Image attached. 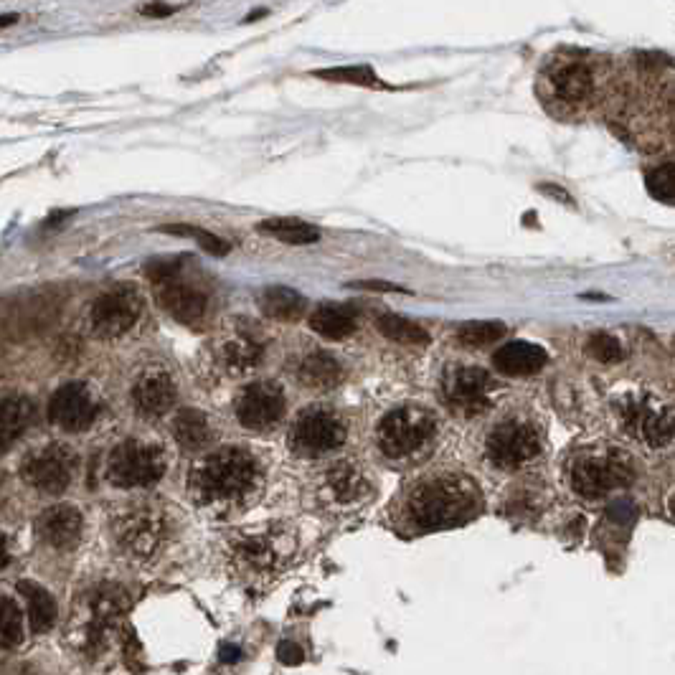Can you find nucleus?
I'll list each match as a JSON object with an SVG mask.
<instances>
[{"label":"nucleus","instance_id":"nucleus-31","mask_svg":"<svg viewBox=\"0 0 675 675\" xmlns=\"http://www.w3.org/2000/svg\"><path fill=\"white\" fill-rule=\"evenodd\" d=\"M23 643V615L18 604L0 597V648H18Z\"/></svg>","mask_w":675,"mask_h":675},{"label":"nucleus","instance_id":"nucleus-12","mask_svg":"<svg viewBox=\"0 0 675 675\" xmlns=\"http://www.w3.org/2000/svg\"><path fill=\"white\" fill-rule=\"evenodd\" d=\"M140 313H143V297L138 287L117 285L94 300L89 318L99 338H117L138 323Z\"/></svg>","mask_w":675,"mask_h":675},{"label":"nucleus","instance_id":"nucleus-29","mask_svg":"<svg viewBox=\"0 0 675 675\" xmlns=\"http://www.w3.org/2000/svg\"><path fill=\"white\" fill-rule=\"evenodd\" d=\"M259 231L272 239H280L285 244H313L320 239V231L315 226L305 224L300 219H287V216H277V219H264L259 221Z\"/></svg>","mask_w":675,"mask_h":675},{"label":"nucleus","instance_id":"nucleus-44","mask_svg":"<svg viewBox=\"0 0 675 675\" xmlns=\"http://www.w3.org/2000/svg\"><path fill=\"white\" fill-rule=\"evenodd\" d=\"M16 21H18V16H13V13L11 16H0V28L11 26V23H16Z\"/></svg>","mask_w":675,"mask_h":675},{"label":"nucleus","instance_id":"nucleus-1","mask_svg":"<svg viewBox=\"0 0 675 675\" xmlns=\"http://www.w3.org/2000/svg\"><path fill=\"white\" fill-rule=\"evenodd\" d=\"M262 467L252 452L242 447H224L193 465L188 475V493L201 508L216 516L247 511L262 493Z\"/></svg>","mask_w":675,"mask_h":675},{"label":"nucleus","instance_id":"nucleus-7","mask_svg":"<svg viewBox=\"0 0 675 675\" xmlns=\"http://www.w3.org/2000/svg\"><path fill=\"white\" fill-rule=\"evenodd\" d=\"M148 272L155 285V297H158L160 308L171 318L186 325H193L204 318L206 308H209V297H206V292L198 290L196 285L183 280L181 264L155 262L150 264Z\"/></svg>","mask_w":675,"mask_h":675},{"label":"nucleus","instance_id":"nucleus-36","mask_svg":"<svg viewBox=\"0 0 675 675\" xmlns=\"http://www.w3.org/2000/svg\"><path fill=\"white\" fill-rule=\"evenodd\" d=\"M315 74L323 79H330V82L361 84V87H381V82L374 77V72H371V66H343V69H328V72H315Z\"/></svg>","mask_w":675,"mask_h":675},{"label":"nucleus","instance_id":"nucleus-27","mask_svg":"<svg viewBox=\"0 0 675 675\" xmlns=\"http://www.w3.org/2000/svg\"><path fill=\"white\" fill-rule=\"evenodd\" d=\"M173 437H176L178 445L186 452H201L204 447L211 445V424L206 419L204 412H196V409H183L173 419Z\"/></svg>","mask_w":675,"mask_h":675},{"label":"nucleus","instance_id":"nucleus-16","mask_svg":"<svg viewBox=\"0 0 675 675\" xmlns=\"http://www.w3.org/2000/svg\"><path fill=\"white\" fill-rule=\"evenodd\" d=\"M97 409L92 391L79 381H72V384L56 389V394L51 396L49 419L64 432H84L97 419Z\"/></svg>","mask_w":675,"mask_h":675},{"label":"nucleus","instance_id":"nucleus-34","mask_svg":"<svg viewBox=\"0 0 675 675\" xmlns=\"http://www.w3.org/2000/svg\"><path fill=\"white\" fill-rule=\"evenodd\" d=\"M587 353L599 363H617V361H622V356H625V348H622V343L617 341L615 335L594 333V335H589Z\"/></svg>","mask_w":675,"mask_h":675},{"label":"nucleus","instance_id":"nucleus-26","mask_svg":"<svg viewBox=\"0 0 675 675\" xmlns=\"http://www.w3.org/2000/svg\"><path fill=\"white\" fill-rule=\"evenodd\" d=\"M310 328L330 341H343L356 330V315L346 305H335V302H323L310 315Z\"/></svg>","mask_w":675,"mask_h":675},{"label":"nucleus","instance_id":"nucleus-32","mask_svg":"<svg viewBox=\"0 0 675 675\" xmlns=\"http://www.w3.org/2000/svg\"><path fill=\"white\" fill-rule=\"evenodd\" d=\"M503 335H505V325L498 323V320H475V323L462 325L457 338H460L465 346L483 348V346H490V343H495L498 338H503Z\"/></svg>","mask_w":675,"mask_h":675},{"label":"nucleus","instance_id":"nucleus-28","mask_svg":"<svg viewBox=\"0 0 675 675\" xmlns=\"http://www.w3.org/2000/svg\"><path fill=\"white\" fill-rule=\"evenodd\" d=\"M551 84H554V92L559 94L564 102H584L592 92V74L584 64H577V61H571V64L556 66L554 72H551Z\"/></svg>","mask_w":675,"mask_h":675},{"label":"nucleus","instance_id":"nucleus-2","mask_svg":"<svg viewBox=\"0 0 675 675\" xmlns=\"http://www.w3.org/2000/svg\"><path fill=\"white\" fill-rule=\"evenodd\" d=\"M297 551V533L290 523H264L239 528L226 536V559L244 582L277 577Z\"/></svg>","mask_w":675,"mask_h":675},{"label":"nucleus","instance_id":"nucleus-9","mask_svg":"<svg viewBox=\"0 0 675 675\" xmlns=\"http://www.w3.org/2000/svg\"><path fill=\"white\" fill-rule=\"evenodd\" d=\"M348 437L346 422L330 409H308L290 429L292 452L302 457H320L343 447Z\"/></svg>","mask_w":675,"mask_h":675},{"label":"nucleus","instance_id":"nucleus-5","mask_svg":"<svg viewBox=\"0 0 675 675\" xmlns=\"http://www.w3.org/2000/svg\"><path fill=\"white\" fill-rule=\"evenodd\" d=\"M437 434V422L432 412L424 407H396L394 412L386 414L379 424V447L391 460L412 457L422 452Z\"/></svg>","mask_w":675,"mask_h":675},{"label":"nucleus","instance_id":"nucleus-18","mask_svg":"<svg viewBox=\"0 0 675 675\" xmlns=\"http://www.w3.org/2000/svg\"><path fill=\"white\" fill-rule=\"evenodd\" d=\"M132 404L143 417H163L176 404V384L168 371H145L132 386Z\"/></svg>","mask_w":675,"mask_h":675},{"label":"nucleus","instance_id":"nucleus-30","mask_svg":"<svg viewBox=\"0 0 675 675\" xmlns=\"http://www.w3.org/2000/svg\"><path fill=\"white\" fill-rule=\"evenodd\" d=\"M376 328L381 335H386L389 341L396 343H409V346H427L429 333L417 325L414 320L404 318V315H381L376 320Z\"/></svg>","mask_w":675,"mask_h":675},{"label":"nucleus","instance_id":"nucleus-25","mask_svg":"<svg viewBox=\"0 0 675 675\" xmlns=\"http://www.w3.org/2000/svg\"><path fill=\"white\" fill-rule=\"evenodd\" d=\"M257 305L259 310H262V315H267V318L272 320H285V323L297 320L300 315H305V310H308V300H305L300 292L282 285L267 287V290L259 292Z\"/></svg>","mask_w":675,"mask_h":675},{"label":"nucleus","instance_id":"nucleus-6","mask_svg":"<svg viewBox=\"0 0 675 675\" xmlns=\"http://www.w3.org/2000/svg\"><path fill=\"white\" fill-rule=\"evenodd\" d=\"M165 452L158 445L125 440L107 457V480L115 488H150L165 475Z\"/></svg>","mask_w":675,"mask_h":675},{"label":"nucleus","instance_id":"nucleus-17","mask_svg":"<svg viewBox=\"0 0 675 675\" xmlns=\"http://www.w3.org/2000/svg\"><path fill=\"white\" fill-rule=\"evenodd\" d=\"M627 429L643 437L650 447H665L673 440V412L658 401L627 399L620 409Z\"/></svg>","mask_w":675,"mask_h":675},{"label":"nucleus","instance_id":"nucleus-23","mask_svg":"<svg viewBox=\"0 0 675 675\" xmlns=\"http://www.w3.org/2000/svg\"><path fill=\"white\" fill-rule=\"evenodd\" d=\"M18 594L26 602L28 612V625L36 635L41 632H49L56 625V617H59V607H56V599L51 597L49 589H44L41 584L31 582V579H23L18 582Z\"/></svg>","mask_w":675,"mask_h":675},{"label":"nucleus","instance_id":"nucleus-39","mask_svg":"<svg viewBox=\"0 0 675 675\" xmlns=\"http://www.w3.org/2000/svg\"><path fill=\"white\" fill-rule=\"evenodd\" d=\"M610 518H615V521H632L635 518V508L627 500H615L610 505Z\"/></svg>","mask_w":675,"mask_h":675},{"label":"nucleus","instance_id":"nucleus-40","mask_svg":"<svg viewBox=\"0 0 675 675\" xmlns=\"http://www.w3.org/2000/svg\"><path fill=\"white\" fill-rule=\"evenodd\" d=\"M239 658H242V650L234 648V645H224V648H221V660H224V663H236Z\"/></svg>","mask_w":675,"mask_h":675},{"label":"nucleus","instance_id":"nucleus-15","mask_svg":"<svg viewBox=\"0 0 675 675\" xmlns=\"http://www.w3.org/2000/svg\"><path fill=\"white\" fill-rule=\"evenodd\" d=\"M442 391L452 412H460L465 417L483 414L490 407V376L483 368H452L442 381Z\"/></svg>","mask_w":675,"mask_h":675},{"label":"nucleus","instance_id":"nucleus-21","mask_svg":"<svg viewBox=\"0 0 675 675\" xmlns=\"http://www.w3.org/2000/svg\"><path fill=\"white\" fill-rule=\"evenodd\" d=\"M546 361H549V353L526 341L505 343L493 356V366L503 376H531L541 371Z\"/></svg>","mask_w":675,"mask_h":675},{"label":"nucleus","instance_id":"nucleus-22","mask_svg":"<svg viewBox=\"0 0 675 675\" xmlns=\"http://www.w3.org/2000/svg\"><path fill=\"white\" fill-rule=\"evenodd\" d=\"M36 417V407L28 396H8L0 401V452H8Z\"/></svg>","mask_w":675,"mask_h":675},{"label":"nucleus","instance_id":"nucleus-11","mask_svg":"<svg viewBox=\"0 0 675 675\" xmlns=\"http://www.w3.org/2000/svg\"><path fill=\"white\" fill-rule=\"evenodd\" d=\"M485 452L493 465L503 467V470H518L536 460L541 452V437L523 419H505L488 434Z\"/></svg>","mask_w":675,"mask_h":675},{"label":"nucleus","instance_id":"nucleus-35","mask_svg":"<svg viewBox=\"0 0 675 675\" xmlns=\"http://www.w3.org/2000/svg\"><path fill=\"white\" fill-rule=\"evenodd\" d=\"M645 183H648V191L653 193V198H658V201H663V204H673V201H675V168H673V163L660 165V168L650 171L648 178H645Z\"/></svg>","mask_w":675,"mask_h":675},{"label":"nucleus","instance_id":"nucleus-37","mask_svg":"<svg viewBox=\"0 0 675 675\" xmlns=\"http://www.w3.org/2000/svg\"><path fill=\"white\" fill-rule=\"evenodd\" d=\"M277 660L285 665H300L305 660V653H302V648L295 640H280V645H277Z\"/></svg>","mask_w":675,"mask_h":675},{"label":"nucleus","instance_id":"nucleus-38","mask_svg":"<svg viewBox=\"0 0 675 675\" xmlns=\"http://www.w3.org/2000/svg\"><path fill=\"white\" fill-rule=\"evenodd\" d=\"M348 287H356V290H376V292H407L404 287L394 285V282H381V280H358V282H351Z\"/></svg>","mask_w":675,"mask_h":675},{"label":"nucleus","instance_id":"nucleus-41","mask_svg":"<svg viewBox=\"0 0 675 675\" xmlns=\"http://www.w3.org/2000/svg\"><path fill=\"white\" fill-rule=\"evenodd\" d=\"M145 16H168V13H173L171 6H148L143 8Z\"/></svg>","mask_w":675,"mask_h":675},{"label":"nucleus","instance_id":"nucleus-3","mask_svg":"<svg viewBox=\"0 0 675 675\" xmlns=\"http://www.w3.org/2000/svg\"><path fill=\"white\" fill-rule=\"evenodd\" d=\"M480 511V493L462 475H432L407 495V518L417 531L450 528Z\"/></svg>","mask_w":675,"mask_h":675},{"label":"nucleus","instance_id":"nucleus-20","mask_svg":"<svg viewBox=\"0 0 675 675\" xmlns=\"http://www.w3.org/2000/svg\"><path fill=\"white\" fill-rule=\"evenodd\" d=\"M264 358V346L252 330H239L234 328V333H229L224 338L219 348V361L226 368L229 376H249L254 368L262 363Z\"/></svg>","mask_w":675,"mask_h":675},{"label":"nucleus","instance_id":"nucleus-13","mask_svg":"<svg viewBox=\"0 0 675 675\" xmlns=\"http://www.w3.org/2000/svg\"><path fill=\"white\" fill-rule=\"evenodd\" d=\"M77 470V455L66 445H49L31 452L23 462L21 472L28 485L46 495H61L72 485Z\"/></svg>","mask_w":675,"mask_h":675},{"label":"nucleus","instance_id":"nucleus-4","mask_svg":"<svg viewBox=\"0 0 675 675\" xmlns=\"http://www.w3.org/2000/svg\"><path fill=\"white\" fill-rule=\"evenodd\" d=\"M571 488L584 498H604L625 488L635 478V465L627 452L615 447H599L574 457L569 470Z\"/></svg>","mask_w":675,"mask_h":675},{"label":"nucleus","instance_id":"nucleus-24","mask_svg":"<svg viewBox=\"0 0 675 675\" xmlns=\"http://www.w3.org/2000/svg\"><path fill=\"white\" fill-rule=\"evenodd\" d=\"M297 379L305 386H310V389H333V386L341 384L343 366L330 353L313 351L302 358L300 366H297Z\"/></svg>","mask_w":675,"mask_h":675},{"label":"nucleus","instance_id":"nucleus-10","mask_svg":"<svg viewBox=\"0 0 675 675\" xmlns=\"http://www.w3.org/2000/svg\"><path fill=\"white\" fill-rule=\"evenodd\" d=\"M117 549L130 559H150L165 541V521L153 508H130L112 521Z\"/></svg>","mask_w":675,"mask_h":675},{"label":"nucleus","instance_id":"nucleus-43","mask_svg":"<svg viewBox=\"0 0 675 675\" xmlns=\"http://www.w3.org/2000/svg\"><path fill=\"white\" fill-rule=\"evenodd\" d=\"M8 564V544H6V536H3V531H0V569Z\"/></svg>","mask_w":675,"mask_h":675},{"label":"nucleus","instance_id":"nucleus-8","mask_svg":"<svg viewBox=\"0 0 675 675\" xmlns=\"http://www.w3.org/2000/svg\"><path fill=\"white\" fill-rule=\"evenodd\" d=\"M315 495L318 503L333 513L356 511L374 495V483L358 462L341 460L320 472Z\"/></svg>","mask_w":675,"mask_h":675},{"label":"nucleus","instance_id":"nucleus-14","mask_svg":"<svg viewBox=\"0 0 675 675\" xmlns=\"http://www.w3.org/2000/svg\"><path fill=\"white\" fill-rule=\"evenodd\" d=\"M285 417V394L275 381H257L247 386L236 401V419L252 432H267Z\"/></svg>","mask_w":675,"mask_h":675},{"label":"nucleus","instance_id":"nucleus-33","mask_svg":"<svg viewBox=\"0 0 675 675\" xmlns=\"http://www.w3.org/2000/svg\"><path fill=\"white\" fill-rule=\"evenodd\" d=\"M163 234H176V236H191V239H196L198 244H201V249H206L209 254H216V257H224V254H229L231 244L224 242L221 236L211 234V231L206 229H198V226H186V224H173V226H163Z\"/></svg>","mask_w":675,"mask_h":675},{"label":"nucleus","instance_id":"nucleus-42","mask_svg":"<svg viewBox=\"0 0 675 675\" xmlns=\"http://www.w3.org/2000/svg\"><path fill=\"white\" fill-rule=\"evenodd\" d=\"M541 188H544V191H549V196L561 198V201H566V204H571V198L566 196V191H564V188H556V186H541Z\"/></svg>","mask_w":675,"mask_h":675},{"label":"nucleus","instance_id":"nucleus-19","mask_svg":"<svg viewBox=\"0 0 675 675\" xmlns=\"http://www.w3.org/2000/svg\"><path fill=\"white\" fill-rule=\"evenodd\" d=\"M36 533L44 544L54 546V549H74L82 536V513L74 505H51L36 518Z\"/></svg>","mask_w":675,"mask_h":675}]
</instances>
